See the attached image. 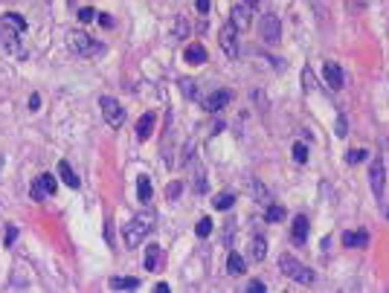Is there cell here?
<instances>
[{"label": "cell", "mask_w": 389, "mask_h": 293, "mask_svg": "<svg viewBox=\"0 0 389 293\" xmlns=\"http://www.w3.org/2000/svg\"><path fill=\"white\" fill-rule=\"evenodd\" d=\"M177 84H180V93H183L186 99H198V84L192 79H180Z\"/></svg>", "instance_id": "obj_25"}, {"label": "cell", "mask_w": 389, "mask_h": 293, "mask_svg": "<svg viewBox=\"0 0 389 293\" xmlns=\"http://www.w3.org/2000/svg\"><path fill=\"white\" fill-rule=\"evenodd\" d=\"M247 290H250V293H265L267 287H265V282H250V284H247Z\"/></svg>", "instance_id": "obj_36"}, {"label": "cell", "mask_w": 389, "mask_h": 293, "mask_svg": "<svg viewBox=\"0 0 389 293\" xmlns=\"http://www.w3.org/2000/svg\"><path fill=\"white\" fill-rule=\"evenodd\" d=\"M218 44H221V50H224L230 58H238V29L233 23H226L224 29L218 32Z\"/></svg>", "instance_id": "obj_6"}, {"label": "cell", "mask_w": 389, "mask_h": 293, "mask_svg": "<svg viewBox=\"0 0 389 293\" xmlns=\"http://www.w3.org/2000/svg\"><path fill=\"white\" fill-rule=\"evenodd\" d=\"M369 154H366V148H351V151L346 154V162L348 166H358V162H363Z\"/></svg>", "instance_id": "obj_27"}, {"label": "cell", "mask_w": 389, "mask_h": 293, "mask_svg": "<svg viewBox=\"0 0 389 293\" xmlns=\"http://www.w3.org/2000/svg\"><path fill=\"white\" fill-rule=\"evenodd\" d=\"M151 230H154V215H140V218H134L131 223H125V226H122L125 247H140V244L148 238Z\"/></svg>", "instance_id": "obj_1"}, {"label": "cell", "mask_w": 389, "mask_h": 293, "mask_svg": "<svg viewBox=\"0 0 389 293\" xmlns=\"http://www.w3.org/2000/svg\"><path fill=\"white\" fill-rule=\"evenodd\" d=\"M369 235L366 233H343V247H366Z\"/></svg>", "instance_id": "obj_22"}, {"label": "cell", "mask_w": 389, "mask_h": 293, "mask_svg": "<svg viewBox=\"0 0 389 293\" xmlns=\"http://www.w3.org/2000/svg\"><path fill=\"white\" fill-rule=\"evenodd\" d=\"M111 287L113 290H137L140 287V279H131V276H113L111 279Z\"/></svg>", "instance_id": "obj_20"}, {"label": "cell", "mask_w": 389, "mask_h": 293, "mask_svg": "<svg viewBox=\"0 0 389 293\" xmlns=\"http://www.w3.org/2000/svg\"><path fill=\"white\" fill-rule=\"evenodd\" d=\"M15 238H18V226H12V223H9V230H6V235H3L6 247H9V244H15Z\"/></svg>", "instance_id": "obj_35"}, {"label": "cell", "mask_w": 389, "mask_h": 293, "mask_svg": "<svg viewBox=\"0 0 389 293\" xmlns=\"http://www.w3.org/2000/svg\"><path fill=\"white\" fill-rule=\"evenodd\" d=\"M302 87H305L308 93H311L314 87H317V79H314V73H311V67H305V70H302Z\"/></svg>", "instance_id": "obj_30"}, {"label": "cell", "mask_w": 389, "mask_h": 293, "mask_svg": "<svg viewBox=\"0 0 389 293\" xmlns=\"http://www.w3.org/2000/svg\"><path fill=\"white\" fill-rule=\"evenodd\" d=\"M50 194H55V177L52 174H41V177L32 180V201H44Z\"/></svg>", "instance_id": "obj_8"}, {"label": "cell", "mask_w": 389, "mask_h": 293, "mask_svg": "<svg viewBox=\"0 0 389 293\" xmlns=\"http://www.w3.org/2000/svg\"><path fill=\"white\" fill-rule=\"evenodd\" d=\"M160 258H163V250H160L157 244H148V250H145V258H143L145 270H157V267H160Z\"/></svg>", "instance_id": "obj_14"}, {"label": "cell", "mask_w": 389, "mask_h": 293, "mask_svg": "<svg viewBox=\"0 0 389 293\" xmlns=\"http://www.w3.org/2000/svg\"><path fill=\"white\" fill-rule=\"evenodd\" d=\"M3 23H9L15 32H26V20H23V15H18V12H6V15H3Z\"/></svg>", "instance_id": "obj_23"}, {"label": "cell", "mask_w": 389, "mask_h": 293, "mask_svg": "<svg viewBox=\"0 0 389 293\" xmlns=\"http://www.w3.org/2000/svg\"><path fill=\"white\" fill-rule=\"evenodd\" d=\"M290 235H294V244H305V238H308V218L305 215H297V218H294Z\"/></svg>", "instance_id": "obj_13"}, {"label": "cell", "mask_w": 389, "mask_h": 293, "mask_svg": "<svg viewBox=\"0 0 389 293\" xmlns=\"http://www.w3.org/2000/svg\"><path fill=\"white\" fill-rule=\"evenodd\" d=\"M177 194H180V183H172V186L166 189V198L172 201V198H177Z\"/></svg>", "instance_id": "obj_37"}, {"label": "cell", "mask_w": 389, "mask_h": 293, "mask_svg": "<svg viewBox=\"0 0 389 293\" xmlns=\"http://www.w3.org/2000/svg\"><path fill=\"white\" fill-rule=\"evenodd\" d=\"M279 267H282V273L287 276V279H294V282H299V284H311L314 282V270L311 267H305L302 262H297L294 255H282L279 258Z\"/></svg>", "instance_id": "obj_3"}, {"label": "cell", "mask_w": 389, "mask_h": 293, "mask_svg": "<svg viewBox=\"0 0 389 293\" xmlns=\"http://www.w3.org/2000/svg\"><path fill=\"white\" fill-rule=\"evenodd\" d=\"M322 73H326L328 87H334V90H340V87H343L346 76H343V70H340V64H334V61H326V64H322Z\"/></svg>", "instance_id": "obj_11"}, {"label": "cell", "mask_w": 389, "mask_h": 293, "mask_svg": "<svg viewBox=\"0 0 389 293\" xmlns=\"http://www.w3.org/2000/svg\"><path fill=\"white\" fill-rule=\"evenodd\" d=\"M195 6H198L201 15H206V12H209V0H195Z\"/></svg>", "instance_id": "obj_39"}, {"label": "cell", "mask_w": 389, "mask_h": 293, "mask_svg": "<svg viewBox=\"0 0 389 293\" xmlns=\"http://www.w3.org/2000/svg\"><path fill=\"white\" fill-rule=\"evenodd\" d=\"M253 192H256V198H258V203H262V206L273 203V201H270V192H267V189H265V186H262L258 180H253Z\"/></svg>", "instance_id": "obj_28"}, {"label": "cell", "mask_w": 389, "mask_h": 293, "mask_svg": "<svg viewBox=\"0 0 389 293\" xmlns=\"http://www.w3.org/2000/svg\"><path fill=\"white\" fill-rule=\"evenodd\" d=\"M294 160H297V162H305L308 160V145H305V142H297V145H294Z\"/></svg>", "instance_id": "obj_32"}, {"label": "cell", "mask_w": 389, "mask_h": 293, "mask_svg": "<svg viewBox=\"0 0 389 293\" xmlns=\"http://www.w3.org/2000/svg\"><path fill=\"white\" fill-rule=\"evenodd\" d=\"M67 44H70L73 52H79V55H84V58L105 52V44H102V41H93L90 35H84V32H79V29H70V32H67Z\"/></svg>", "instance_id": "obj_2"}, {"label": "cell", "mask_w": 389, "mask_h": 293, "mask_svg": "<svg viewBox=\"0 0 389 293\" xmlns=\"http://www.w3.org/2000/svg\"><path fill=\"white\" fill-rule=\"evenodd\" d=\"M230 90H215V93H209L204 99V111H209V113H218V111H224L226 105H230Z\"/></svg>", "instance_id": "obj_10"}, {"label": "cell", "mask_w": 389, "mask_h": 293, "mask_svg": "<svg viewBox=\"0 0 389 293\" xmlns=\"http://www.w3.org/2000/svg\"><path fill=\"white\" fill-rule=\"evenodd\" d=\"M386 169H383V160H372V166H369V186H372V192H375V198H383V186H386Z\"/></svg>", "instance_id": "obj_7"}, {"label": "cell", "mask_w": 389, "mask_h": 293, "mask_svg": "<svg viewBox=\"0 0 389 293\" xmlns=\"http://www.w3.org/2000/svg\"><path fill=\"white\" fill-rule=\"evenodd\" d=\"M233 203H236V194H233V192H221V194H215L212 206H215V209H221V212H226Z\"/></svg>", "instance_id": "obj_24"}, {"label": "cell", "mask_w": 389, "mask_h": 293, "mask_svg": "<svg viewBox=\"0 0 389 293\" xmlns=\"http://www.w3.org/2000/svg\"><path fill=\"white\" fill-rule=\"evenodd\" d=\"M247 6H250V9H253V6H258V0H244Z\"/></svg>", "instance_id": "obj_41"}, {"label": "cell", "mask_w": 389, "mask_h": 293, "mask_svg": "<svg viewBox=\"0 0 389 293\" xmlns=\"http://www.w3.org/2000/svg\"><path fill=\"white\" fill-rule=\"evenodd\" d=\"M265 255H267V241L262 235H253V241H250V258L253 262H265Z\"/></svg>", "instance_id": "obj_16"}, {"label": "cell", "mask_w": 389, "mask_h": 293, "mask_svg": "<svg viewBox=\"0 0 389 293\" xmlns=\"http://www.w3.org/2000/svg\"><path fill=\"white\" fill-rule=\"evenodd\" d=\"M99 108H102V116H105V122H108L111 128H122L125 108L113 99V96H102V99H99Z\"/></svg>", "instance_id": "obj_4"}, {"label": "cell", "mask_w": 389, "mask_h": 293, "mask_svg": "<svg viewBox=\"0 0 389 293\" xmlns=\"http://www.w3.org/2000/svg\"><path fill=\"white\" fill-rule=\"evenodd\" d=\"M265 218H267L270 223H276V221H282V218H285V209H282L279 203H267V212H265Z\"/></svg>", "instance_id": "obj_26"}, {"label": "cell", "mask_w": 389, "mask_h": 293, "mask_svg": "<svg viewBox=\"0 0 389 293\" xmlns=\"http://www.w3.org/2000/svg\"><path fill=\"white\" fill-rule=\"evenodd\" d=\"M195 233L201 235V238H206V235L212 233V221H209V218H201V221H198V226H195Z\"/></svg>", "instance_id": "obj_31"}, {"label": "cell", "mask_w": 389, "mask_h": 293, "mask_svg": "<svg viewBox=\"0 0 389 293\" xmlns=\"http://www.w3.org/2000/svg\"><path fill=\"white\" fill-rule=\"evenodd\" d=\"M151 131H154V113H143V116L137 119V137H140V140H148Z\"/></svg>", "instance_id": "obj_19"}, {"label": "cell", "mask_w": 389, "mask_h": 293, "mask_svg": "<svg viewBox=\"0 0 389 293\" xmlns=\"http://www.w3.org/2000/svg\"><path fill=\"white\" fill-rule=\"evenodd\" d=\"M151 177H148V174H140V177H137V198H140V203H148L151 201Z\"/></svg>", "instance_id": "obj_15"}, {"label": "cell", "mask_w": 389, "mask_h": 293, "mask_svg": "<svg viewBox=\"0 0 389 293\" xmlns=\"http://www.w3.org/2000/svg\"><path fill=\"white\" fill-rule=\"evenodd\" d=\"M258 32H262L265 44H279V38H282V20H279V15L267 12L262 18V23H258Z\"/></svg>", "instance_id": "obj_5"}, {"label": "cell", "mask_w": 389, "mask_h": 293, "mask_svg": "<svg viewBox=\"0 0 389 293\" xmlns=\"http://www.w3.org/2000/svg\"><path fill=\"white\" fill-rule=\"evenodd\" d=\"M186 35V20L183 18H174V32H172V38H183Z\"/></svg>", "instance_id": "obj_33"}, {"label": "cell", "mask_w": 389, "mask_h": 293, "mask_svg": "<svg viewBox=\"0 0 389 293\" xmlns=\"http://www.w3.org/2000/svg\"><path fill=\"white\" fill-rule=\"evenodd\" d=\"M337 137H340V140H346V137H348V119H346V113H343V111L337 113Z\"/></svg>", "instance_id": "obj_29"}, {"label": "cell", "mask_w": 389, "mask_h": 293, "mask_svg": "<svg viewBox=\"0 0 389 293\" xmlns=\"http://www.w3.org/2000/svg\"><path fill=\"white\" fill-rule=\"evenodd\" d=\"M96 18H99V20H102V23H105V26H113V20H111V15H96Z\"/></svg>", "instance_id": "obj_40"}, {"label": "cell", "mask_w": 389, "mask_h": 293, "mask_svg": "<svg viewBox=\"0 0 389 293\" xmlns=\"http://www.w3.org/2000/svg\"><path fill=\"white\" fill-rule=\"evenodd\" d=\"M0 41H3V47H6L9 52H21V47H18V35L9 29V23L0 26Z\"/></svg>", "instance_id": "obj_18"}, {"label": "cell", "mask_w": 389, "mask_h": 293, "mask_svg": "<svg viewBox=\"0 0 389 293\" xmlns=\"http://www.w3.org/2000/svg\"><path fill=\"white\" fill-rule=\"evenodd\" d=\"M29 108H32V111H38V108H41V96H38V93H32V96H29Z\"/></svg>", "instance_id": "obj_38"}, {"label": "cell", "mask_w": 389, "mask_h": 293, "mask_svg": "<svg viewBox=\"0 0 389 293\" xmlns=\"http://www.w3.org/2000/svg\"><path fill=\"white\" fill-rule=\"evenodd\" d=\"M183 58L189 61V64H204V61L209 58V52H206L204 44H189L183 50Z\"/></svg>", "instance_id": "obj_12"}, {"label": "cell", "mask_w": 389, "mask_h": 293, "mask_svg": "<svg viewBox=\"0 0 389 293\" xmlns=\"http://www.w3.org/2000/svg\"><path fill=\"white\" fill-rule=\"evenodd\" d=\"M93 18H96V12H93L90 6H84V9H79V20H82V23H90Z\"/></svg>", "instance_id": "obj_34"}, {"label": "cell", "mask_w": 389, "mask_h": 293, "mask_svg": "<svg viewBox=\"0 0 389 293\" xmlns=\"http://www.w3.org/2000/svg\"><path fill=\"white\" fill-rule=\"evenodd\" d=\"M253 9L247 6V3H238V6H233V12H230V23L236 26V29H250V23H253Z\"/></svg>", "instance_id": "obj_9"}, {"label": "cell", "mask_w": 389, "mask_h": 293, "mask_svg": "<svg viewBox=\"0 0 389 293\" xmlns=\"http://www.w3.org/2000/svg\"><path fill=\"white\" fill-rule=\"evenodd\" d=\"M58 174H61V180L67 183L70 189H79V183H82V180H79V174H76V172L70 169V162H67V160L58 162Z\"/></svg>", "instance_id": "obj_17"}, {"label": "cell", "mask_w": 389, "mask_h": 293, "mask_svg": "<svg viewBox=\"0 0 389 293\" xmlns=\"http://www.w3.org/2000/svg\"><path fill=\"white\" fill-rule=\"evenodd\" d=\"M244 267H247V262L241 258V255L230 253V258H226V273H230V276H241V273H244Z\"/></svg>", "instance_id": "obj_21"}]
</instances>
